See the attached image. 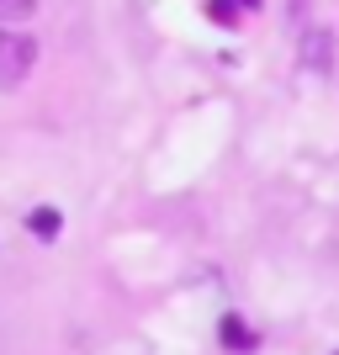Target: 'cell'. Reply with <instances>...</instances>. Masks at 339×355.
I'll return each instance as SVG.
<instances>
[{
	"mask_svg": "<svg viewBox=\"0 0 339 355\" xmlns=\"http://www.w3.org/2000/svg\"><path fill=\"white\" fill-rule=\"evenodd\" d=\"M223 340H228V345H250V334H244L238 318H228V324H223Z\"/></svg>",
	"mask_w": 339,
	"mask_h": 355,
	"instance_id": "cell-4",
	"label": "cell"
},
{
	"mask_svg": "<svg viewBox=\"0 0 339 355\" xmlns=\"http://www.w3.org/2000/svg\"><path fill=\"white\" fill-rule=\"evenodd\" d=\"M32 0H0V16H16V11H27Z\"/></svg>",
	"mask_w": 339,
	"mask_h": 355,
	"instance_id": "cell-5",
	"label": "cell"
},
{
	"mask_svg": "<svg viewBox=\"0 0 339 355\" xmlns=\"http://www.w3.org/2000/svg\"><path fill=\"white\" fill-rule=\"evenodd\" d=\"M0 64H16V69H27V64H32V43H27V37H11V32L0 27ZM0 80H6V74H0Z\"/></svg>",
	"mask_w": 339,
	"mask_h": 355,
	"instance_id": "cell-1",
	"label": "cell"
},
{
	"mask_svg": "<svg viewBox=\"0 0 339 355\" xmlns=\"http://www.w3.org/2000/svg\"><path fill=\"white\" fill-rule=\"evenodd\" d=\"M254 0H212V6H207V11H212V21H223V27H228V21H238V11H250Z\"/></svg>",
	"mask_w": 339,
	"mask_h": 355,
	"instance_id": "cell-2",
	"label": "cell"
},
{
	"mask_svg": "<svg viewBox=\"0 0 339 355\" xmlns=\"http://www.w3.org/2000/svg\"><path fill=\"white\" fill-rule=\"evenodd\" d=\"M329 48H334V37H329V32L308 37V64H313V69H329Z\"/></svg>",
	"mask_w": 339,
	"mask_h": 355,
	"instance_id": "cell-3",
	"label": "cell"
}]
</instances>
